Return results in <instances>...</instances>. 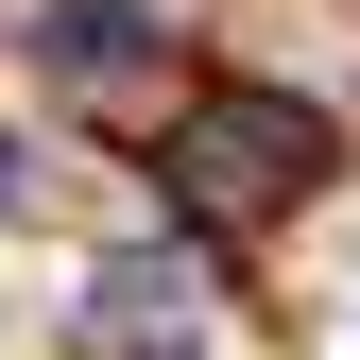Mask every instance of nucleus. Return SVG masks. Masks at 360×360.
<instances>
[{
  "instance_id": "f257e3e1",
  "label": "nucleus",
  "mask_w": 360,
  "mask_h": 360,
  "mask_svg": "<svg viewBox=\"0 0 360 360\" xmlns=\"http://www.w3.org/2000/svg\"><path fill=\"white\" fill-rule=\"evenodd\" d=\"M326 103H292V86H206V103H172V206L206 223V240H257V223H292L326 189Z\"/></svg>"
},
{
  "instance_id": "20e7f679",
  "label": "nucleus",
  "mask_w": 360,
  "mask_h": 360,
  "mask_svg": "<svg viewBox=\"0 0 360 360\" xmlns=\"http://www.w3.org/2000/svg\"><path fill=\"white\" fill-rule=\"evenodd\" d=\"M0 206H34V155H18V138H0Z\"/></svg>"
},
{
  "instance_id": "f03ea898",
  "label": "nucleus",
  "mask_w": 360,
  "mask_h": 360,
  "mask_svg": "<svg viewBox=\"0 0 360 360\" xmlns=\"http://www.w3.org/2000/svg\"><path fill=\"white\" fill-rule=\"evenodd\" d=\"M155 0H34V69L69 86V103H103V86H155Z\"/></svg>"
},
{
  "instance_id": "7ed1b4c3",
  "label": "nucleus",
  "mask_w": 360,
  "mask_h": 360,
  "mask_svg": "<svg viewBox=\"0 0 360 360\" xmlns=\"http://www.w3.org/2000/svg\"><path fill=\"white\" fill-rule=\"evenodd\" d=\"M86 292H103V326H120V343H155V326H189V257H103Z\"/></svg>"
}]
</instances>
